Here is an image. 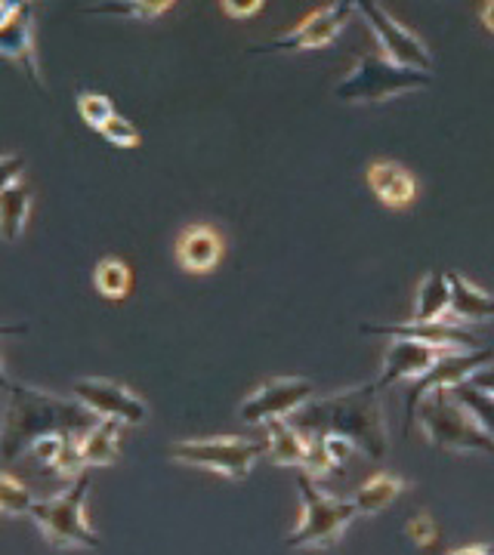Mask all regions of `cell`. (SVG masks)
Listing matches in <instances>:
<instances>
[{"mask_svg": "<svg viewBox=\"0 0 494 555\" xmlns=\"http://www.w3.org/2000/svg\"><path fill=\"white\" fill-rule=\"evenodd\" d=\"M99 423V416L84 408L78 398H60L31 386L13 383L0 416V456L7 463L31 451L40 438L84 436Z\"/></svg>", "mask_w": 494, "mask_h": 555, "instance_id": "6da1fadb", "label": "cell"}, {"mask_svg": "<svg viewBox=\"0 0 494 555\" xmlns=\"http://www.w3.org/2000/svg\"><path fill=\"white\" fill-rule=\"evenodd\" d=\"M291 423L306 436L346 438L368 460H383L390 451L387 416H383L377 383H365L356 389H343L337 396L309 401L291 416Z\"/></svg>", "mask_w": 494, "mask_h": 555, "instance_id": "7a4b0ae2", "label": "cell"}, {"mask_svg": "<svg viewBox=\"0 0 494 555\" xmlns=\"http://www.w3.org/2000/svg\"><path fill=\"white\" fill-rule=\"evenodd\" d=\"M417 423L423 429L427 441L439 448V451H448V454H489L494 456V438L479 426L476 420L455 396L452 389H435L430 396L417 404Z\"/></svg>", "mask_w": 494, "mask_h": 555, "instance_id": "3957f363", "label": "cell"}, {"mask_svg": "<svg viewBox=\"0 0 494 555\" xmlns=\"http://www.w3.org/2000/svg\"><path fill=\"white\" fill-rule=\"evenodd\" d=\"M87 494H90V469L72 478V488H65L62 494L35 500L28 518L38 525V531L53 550H99V537L84 516Z\"/></svg>", "mask_w": 494, "mask_h": 555, "instance_id": "277c9868", "label": "cell"}, {"mask_svg": "<svg viewBox=\"0 0 494 555\" xmlns=\"http://www.w3.org/2000/svg\"><path fill=\"white\" fill-rule=\"evenodd\" d=\"M296 488H300V500H303V516H300L294 534L284 543L291 550H331L337 546L343 531L358 516L356 503L318 491L313 476H306V473L296 476Z\"/></svg>", "mask_w": 494, "mask_h": 555, "instance_id": "5b68a950", "label": "cell"}, {"mask_svg": "<svg viewBox=\"0 0 494 555\" xmlns=\"http://www.w3.org/2000/svg\"><path fill=\"white\" fill-rule=\"evenodd\" d=\"M433 83V75L411 72L393 65L387 56H358L350 75L337 83L334 96L340 102H358V105H377V102L395 100L402 93H415Z\"/></svg>", "mask_w": 494, "mask_h": 555, "instance_id": "8992f818", "label": "cell"}, {"mask_svg": "<svg viewBox=\"0 0 494 555\" xmlns=\"http://www.w3.org/2000/svg\"><path fill=\"white\" fill-rule=\"evenodd\" d=\"M167 454L174 456L177 463H186V466L217 473V476L229 478V481H244L251 476L254 463L266 454V444L238 436L186 438V441H174L167 448Z\"/></svg>", "mask_w": 494, "mask_h": 555, "instance_id": "52a82bcc", "label": "cell"}, {"mask_svg": "<svg viewBox=\"0 0 494 555\" xmlns=\"http://www.w3.org/2000/svg\"><path fill=\"white\" fill-rule=\"evenodd\" d=\"M356 10L371 25L377 43L387 53V60L393 62V65H402V68H411V72L433 75V53H430V47L417 38L411 28H405L402 22L393 20L375 0H358Z\"/></svg>", "mask_w": 494, "mask_h": 555, "instance_id": "ba28073f", "label": "cell"}, {"mask_svg": "<svg viewBox=\"0 0 494 555\" xmlns=\"http://www.w3.org/2000/svg\"><path fill=\"white\" fill-rule=\"evenodd\" d=\"M356 3L353 0H340V3H328L318 7L313 13H306V20L300 22L296 28H291L288 35H281L273 43L254 47V56H269V53H294V50H321L328 43H334V38L346 28V22L353 20Z\"/></svg>", "mask_w": 494, "mask_h": 555, "instance_id": "9c48e42d", "label": "cell"}, {"mask_svg": "<svg viewBox=\"0 0 494 555\" xmlns=\"http://www.w3.org/2000/svg\"><path fill=\"white\" fill-rule=\"evenodd\" d=\"M309 401H313V379L273 377L241 401L238 416L251 426H266L269 420H291Z\"/></svg>", "mask_w": 494, "mask_h": 555, "instance_id": "30bf717a", "label": "cell"}, {"mask_svg": "<svg viewBox=\"0 0 494 555\" xmlns=\"http://www.w3.org/2000/svg\"><path fill=\"white\" fill-rule=\"evenodd\" d=\"M72 392L78 398L84 408H90L99 420H118L124 426H139L145 423L149 416V408L145 401L130 392L124 383H115V379L105 377H80L75 379Z\"/></svg>", "mask_w": 494, "mask_h": 555, "instance_id": "8fae6325", "label": "cell"}, {"mask_svg": "<svg viewBox=\"0 0 494 555\" xmlns=\"http://www.w3.org/2000/svg\"><path fill=\"white\" fill-rule=\"evenodd\" d=\"M492 364V349H476V352H445V356L435 361V367L420 377L417 383H411L408 396H405V433L411 429L417 416V404L423 398L435 392V389H455L460 383L473 377L479 367Z\"/></svg>", "mask_w": 494, "mask_h": 555, "instance_id": "7c38bea8", "label": "cell"}, {"mask_svg": "<svg viewBox=\"0 0 494 555\" xmlns=\"http://www.w3.org/2000/svg\"><path fill=\"white\" fill-rule=\"evenodd\" d=\"M362 334L368 337H393V339H417V343H427L433 349H442V352H476V349H485L479 339L464 331L460 324H448V321H439V324H417V321H408V324H362L358 327Z\"/></svg>", "mask_w": 494, "mask_h": 555, "instance_id": "4fadbf2b", "label": "cell"}, {"mask_svg": "<svg viewBox=\"0 0 494 555\" xmlns=\"http://www.w3.org/2000/svg\"><path fill=\"white\" fill-rule=\"evenodd\" d=\"M0 60L16 62L25 72V78L43 90L38 50H35V7L31 3H13L10 20L0 28Z\"/></svg>", "mask_w": 494, "mask_h": 555, "instance_id": "5bb4252c", "label": "cell"}, {"mask_svg": "<svg viewBox=\"0 0 494 555\" xmlns=\"http://www.w3.org/2000/svg\"><path fill=\"white\" fill-rule=\"evenodd\" d=\"M445 356L442 349H433L427 343L417 339H393V346L383 356V371L375 379L377 389L387 392L395 383H417L420 377H427L435 367V361Z\"/></svg>", "mask_w": 494, "mask_h": 555, "instance_id": "9a60e30c", "label": "cell"}, {"mask_svg": "<svg viewBox=\"0 0 494 555\" xmlns=\"http://www.w3.org/2000/svg\"><path fill=\"white\" fill-rule=\"evenodd\" d=\"M174 254H177V262L182 272H189V275H211L223 262L226 241H223V232H219L217 225L195 222V225H186L179 232Z\"/></svg>", "mask_w": 494, "mask_h": 555, "instance_id": "2e32d148", "label": "cell"}, {"mask_svg": "<svg viewBox=\"0 0 494 555\" xmlns=\"http://www.w3.org/2000/svg\"><path fill=\"white\" fill-rule=\"evenodd\" d=\"M365 182L375 192V198L390 207V210H405L417 201V179L408 167H402L398 160L377 158L365 170Z\"/></svg>", "mask_w": 494, "mask_h": 555, "instance_id": "e0dca14e", "label": "cell"}, {"mask_svg": "<svg viewBox=\"0 0 494 555\" xmlns=\"http://www.w3.org/2000/svg\"><path fill=\"white\" fill-rule=\"evenodd\" d=\"M309 444H313V438L303 429H296L291 420H269L266 423V456H269V463L303 469L306 456H309Z\"/></svg>", "mask_w": 494, "mask_h": 555, "instance_id": "ac0fdd59", "label": "cell"}, {"mask_svg": "<svg viewBox=\"0 0 494 555\" xmlns=\"http://www.w3.org/2000/svg\"><path fill=\"white\" fill-rule=\"evenodd\" d=\"M448 287H452V312L448 315L464 324H482L494 318V297L489 291L476 287L470 278H464L460 272H445Z\"/></svg>", "mask_w": 494, "mask_h": 555, "instance_id": "d6986e66", "label": "cell"}, {"mask_svg": "<svg viewBox=\"0 0 494 555\" xmlns=\"http://www.w3.org/2000/svg\"><path fill=\"white\" fill-rule=\"evenodd\" d=\"M80 436H50L40 438L38 444L31 448V456L40 469L47 473H56L62 478H78L84 473V463H80Z\"/></svg>", "mask_w": 494, "mask_h": 555, "instance_id": "ffe728a7", "label": "cell"}, {"mask_svg": "<svg viewBox=\"0 0 494 555\" xmlns=\"http://www.w3.org/2000/svg\"><path fill=\"white\" fill-rule=\"evenodd\" d=\"M121 429H124V423H118V420H99L90 433L80 436L78 448L84 469H97V466H112V463H118Z\"/></svg>", "mask_w": 494, "mask_h": 555, "instance_id": "44dd1931", "label": "cell"}, {"mask_svg": "<svg viewBox=\"0 0 494 555\" xmlns=\"http://www.w3.org/2000/svg\"><path fill=\"white\" fill-rule=\"evenodd\" d=\"M452 312V287L445 272H430L420 281L415 297V318L417 324H439Z\"/></svg>", "mask_w": 494, "mask_h": 555, "instance_id": "7402d4cb", "label": "cell"}, {"mask_svg": "<svg viewBox=\"0 0 494 555\" xmlns=\"http://www.w3.org/2000/svg\"><path fill=\"white\" fill-rule=\"evenodd\" d=\"M31 214V189L28 185H13L7 192H0V238L7 244H16L28 225Z\"/></svg>", "mask_w": 494, "mask_h": 555, "instance_id": "603a6c76", "label": "cell"}, {"mask_svg": "<svg viewBox=\"0 0 494 555\" xmlns=\"http://www.w3.org/2000/svg\"><path fill=\"white\" fill-rule=\"evenodd\" d=\"M402 491H405V478L393 476V473H377V476H371L362 488H358L356 496H353V503H356L358 516H377V513H383Z\"/></svg>", "mask_w": 494, "mask_h": 555, "instance_id": "cb8c5ba5", "label": "cell"}, {"mask_svg": "<svg viewBox=\"0 0 494 555\" xmlns=\"http://www.w3.org/2000/svg\"><path fill=\"white\" fill-rule=\"evenodd\" d=\"M93 284L105 299H124L134 291V269L121 257H102L93 269Z\"/></svg>", "mask_w": 494, "mask_h": 555, "instance_id": "d4e9b609", "label": "cell"}, {"mask_svg": "<svg viewBox=\"0 0 494 555\" xmlns=\"http://www.w3.org/2000/svg\"><path fill=\"white\" fill-rule=\"evenodd\" d=\"M99 16H121V20H159L167 10H174V0H115V3H99L93 7Z\"/></svg>", "mask_w": 494, "mask_h": 555, "instance_id": "484cf974", "label": "cell"}, {"mask_svg": "<svg viewBox=\"0 0 494 555\" xmlns=\"http://www.w3.org/2000/svg\"><path fill=\"white\" fill-rule=\"evenodd\" d=\"M31 506H35V496L20 478L0 473V516H28Z\"/></svg>", "mask_w": 494, "mask_h": 555, "instance_id": "4316f807", "label": "cell"}, {"mask_svg": "<svg viewBox=\"0 0 494 555\" xmlns=\"http://www.w3.org/2000/svg\"><path fill=\"white\" fill-rule=\"evenodd\" d=\"M452 396L470 411V414L479 420V426L489 433V436L494 438V398L485 396V392H479V389H473L470 383H460V386H455L452 389Z\"/></svg>", "mask_w": 494, "mask_h": 555, "instance_id": "83f0119b", "label": "cell"}, {"mask_svg": "<svg viewBox=\"0 0 494 555\" xmlns=\"http://www.w3.org/2000/svg\"><path fill=\"white\" fill-rule=\"evenodd\" d=\"M78 112L80 118L87 127H93V130H102V124L109 118H115L118 112H115V105L109 96H102V93H90V90H80L78 93Z\"/></svg>", "mask_w": 494, "mask_h": 555, "instance_id": "f1b7e54d", "label": "cell"}, {"mask_svg": "<svg viewBox=\"0 0 494 555\" xmlns=\"http://www.w3.org/2000/svg\"><path fill=\"white\" fill-rule=\"evenodd\" d=\"M99 137L105 139L109 145H115V149H139L142 145V137H139V130L130 124L127 118H109L102 124V130H99Z\"/></svg>", "mask_w": 494, "mask_h": 555, "instance_id": "f546056e", "label": "cell"}, {"mask_svg": "<svg viewBox=\"0 0 494 555\" xmlns=\"http://www.w3.org/2000/svg\"><path fill=\"white\" fill-rule=\"evenodd\" d=\"M405 534H408V540H411L415 546L430 550V546H435V540H439V528H435V521L427 516V513H420V516L408 518Z\"/></svg>", "mask_w": 494, "mask_h": 555, "instance_id": "4dcf8cb0", "label": "cell"}, {"mask_svg": "<svg viewBox=\"0 0 494 555\" xmlns=\"http://www.w3.org/2000/svg\"><path fill=\"white\" fill-rule=\"evenodd\" d=\"M22 173H25V158L22 155H0V192L20 185Z\"/></svg>", "mask_w": 494, "mask_h": 555, "instance_id": "1f68e13d", "label": "cell"}, {"mask_svg": "<svg viewBox=\"0 0 494 555\" xmlns=\"http://www.w3.org/2000/svg\"><path fill=\"white\" fill-rule=\"evenodd\" d=\"M219 10H223L226 16H232V20H251V16H257V13L266 10V3H263V0H254V3H232V0H223Z\"/></svg>", "mask_w": 494, "mask_h": 555, "instance_id": "d6a6232c", "label": "cell"}, {"mask_svg": "<svg viewBox=\"0 0 494 555\" xmlns=\"http://www.w3.org/2000/svg\"><path fill=\"white\" fill-rule=\"evenodd\" d=\"M473 389H479V392H485V396L494 398V364H485V367H479L473 377L467 379Z\"/></svg>", "mask_w": 494, "mask_h": 555, "instance_id": "836d02e7", "label": "cell"}, {"mask_svg": "<svg viewBox=\"0 0 494 555\" xmlns=\"http://www.w3.org/2000/svg\"><path fill=\"white\" fill-rule=\"evenodd\" d=\"M448 555H494V546L492 543H470V546L452 550Z\"/></svg>", "mask_w": 494, "mask_h": 555, "instance_id": "e575fe53", "label": "cell"}, {"mask_svg": "<svg viewBox=\"0 0 494 555\" xmlns=\"http://www.w3.org/2000/svg\"><path fill=\"white\" fill-rule=\"evenodd\" d=\"M479 20H482V25L489 28L494 35V0H489L485 7H482V13H479Z\"/></svg>", "mask_w": 494, "mask_h": 555, "instance_id": "d590c367", "label": "cell"}, {"mask_svg": "<svg viewBox=\"0 0 494 555\" xmlns=\"http://www.w3.org/2000/svg\"><path fill=\"white\" fill-rule=\"evenodd\" d=\"M28 331V324H0V337L3 334H25Z\"/></svg>", "mask_w": 494, "mask_h": 555, "instance_id": "8d00e7d4", "label": "cell"}, {"mask_svg": "<svg viewBox=\"0 0 494 555\" xmlns=\"http://www.w3.org/2000/svg\"><path fill=\"white\" fill-rule=\"evenodd\" d=\"M10 13H13V0H0V28H3V22L10 20Z\"/></svg>", "mask_w": 494, "mask_h": 555, "instance_id": "74e56055", "label": "cell"}, {"mask_svg": "<svg viewBox=\"0 0 494 555\" xmlns=\"http://www.w3.org/2000/svg\"><path fill=\"white\" fill-rule=\"evenodd\" d=\"M0 389H3V392H10V389H13V383H10V377L3 374V358H0Z\"/></svg>", "mask_w": 494, "mask_h": 555, "instance_id": "f35d334b", "label": "cell"}]
</instances>
